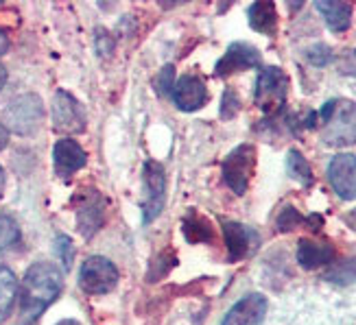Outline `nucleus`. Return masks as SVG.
I'll list each match as a JSON object with an SVG mask.
<instances>
[{
  "label": "nucleus",
  "instance_id": "8",
  "mask_svg": "<svg viewBox=\"0 0 356 325\" xmlns=\"http://www.w3.org/2000/svg\"><path fill=\"white\" fill-rule=\"evenodd\" d=\"M53 125L57 131L64 133H79L86 127V116L81 112V105L64 90H59L53 99Z\"/></svg>",
  "mask_w": 356,
  "mask_h": 325
},
{
  "label": "nucleus",
  "instance_id": "29",
  "mask_svg": "<svg viewBox=\"0 0 356 325\" xmlns=\"http://www.w3.org/2000/svg\"><path fill=\"white\" fill-rule=\"evenodd\" d=\"M9 142V129L5 125H0V151H3Z\"/></svg>",
  "mask_w": 356,
  "mask_h": 325
},
{
  "label": "nucleus",
  "instance_id": "23",
  "mask_svg": "<svg viewBox=\"0 0 356 325\" xmlns=\"http://www.w3.org/2000/svg\"><path fill=\"white\" fill-rule=\"evenodd\" d=\"M20 240V227L11 216L0 214V256L9 251L11 247Z\"/></svg>",
  "mask_w": 356,
  "mask_h": 325
},
{
  "label": "nucleus",
  "instance_id": "6",
  "mask_svg": "<svg viewBox=\"0 0 356 325\" xmlns=\"http://www.w3.org/2000/svg\"><path fill=\"white\" fill-rule=\"evenodd\" d=\"M118 284V271L103 256L88 258L79 271V286L88 295H105Z\"/></svg>",
  "mask_w": 356,
  "mask_h": 325
},
{
  "label": "nucleus",
  "instance_id": "5",
  "mask_svg": "<svg viewBox=\"0 0 356 325\" xmlns=\"http://www.w3.org/2000/svg\"><path fill=\"white\" fill-rule=\"evenodd\" d=\"M256 170V149L252 144H241L223 162V179L236 194H245L250 188Z\"/></svg>",
  "mask_w": 356,
  "mask_h": 325
},
{
  "label": "nucleus",
  "instance_id": "30",
  "mask_svg": "<svg viewBox=\"0 0 356 325\" xmlns=\"http://www.w3.org/2000/svg\"><path fill=\"white\" fill-rule=\"evenodd\" d=\"M7 46H9V40H7V35L3 33V31H0V55H5Z\"/></svg>",
  "mask_w": 356,
  "mask_h": 325
},
{
  "label": "nucleus",
  "instance_id": "26",
  "mask_svg": "<svg viewBox=\"0 0 356 325\" xmlns=\"http://www.w3.org/2000/svg\"><path fill=\"white\" fill-rule=\"evenodd\" d=\"M238 110H241V101L234 94V90H225L221 103V118H234Z\"/></svg>",
  "mask_w": 356,
  "mask_h": 325
},
{
  "label": "nucleus",
  "instance_id": "24",
  "mask_svg": "<svg viewBox=\"0 0 356 325\" xmlns=\"http://www.w3.org/2000/svg\"><path fill=\"white\" fill-rule=\"evenodd\" d=\"M306 219H302L300 212L296 208H284L280 212V216H277V229H280V231H291V229H296Z\"/></svg>",
  "mask_w": 356,
  "mask_h": 325
},
{
  "label": "nucleus",
  "instance_id": "3",
  "mask_svg": "<svg viewBox=\"0 0 356 325\" xmlns=\"http://www.w3.org/2000/svg\"><path fill=\"white\" fill-rule=\"evenodd\" d=\"M42 118H44L42 99L35 94H22L18 99H13L5 110V120L9 129L18 135L35 133L42 125Z\"/></svg>",
  "mask_w": 356,
  "mask_h": 325
},
{
  "label": "nucleus",
  "instance_id": "21",
  "mask_svg": "<svg viewBox=\"0 0 356 325\" xmlns=\"http://www.w3.org/2000/svg\"><path fill=\"white\" fill-rule=\"evenodd\" d=\"M286 166H289V173H291L293 179H298L302 185H313V181H315L313 170H311V166H308L306 158L302 156L300 151H291L289 153Z\"/></svg>",
  "mask_w": 356,
  "mask_h": 325
},
{
  "label": "nucleus",
  "instance_id": "32",
  "mask_svg": "<svg viewBox=\"0 0 356 325\" xmlns=\"http://www.w3.org/2000/svg\"><path fill=\"white\" fill-rule=\"evenodd\" d=\"M5 192V173H3V168H0V197H3Z\"/></svg>",
  "mask_w": 356,
  "mask_h": 325
},
{
  "label": "nucleus",
  "instance_id": "10",
  "mask_svg": "<svg viewBox=\"0 0 356 325\" xmlns=\"http://www.w3.org/2000/svg\"><path fill=\"white\" fill-rule=\"evenodd\" d=\"M53 160H55V173L61 179H68L76 170H81L88 162L86 151L81 149L79 142L72 140V138H61V140H57L53 149Z\"/></svg>",
  "mask_w": 356,
  "mask_h": 325
},
{
  "label": "nucleus",
  "instance_id": "22",
  "mask_svg": "<svg viewBox=\"0 0 356 325\" xmlns=\"http://www.w3.org/2000/svg\"><path fill=\"white\" fill-rule=\"evenodd\" d=\"M184 236L191 242H210L212 240V227L208 225V221L191 214L188 219L184 221Z\"/></svg>",
  "mask_w": 356,
  "mask_h": 325
},
{
  "label": "nucleus",
  "instance_id": "7",
  "mask_svg": "<svg viewBox=\"0 0 356 325\" xmlns=\"http://www.w3.org/2000/svg\"><path fill=\"white\" fill-rule=\"evenodd\" d=\"M166 203V173L162 164H145V223L158 219Z\"/></svg>",
  "mask_w": 356,
  "mask_h": 325
},
{
  "label": "nucleus",
  "instance_id": "28",
  "mask_svg": "<svg viewBox=\"0 0 356 325\" xmlns=\"http://www.w3.org/2000/svg\"><path fill=\"white\" fill-rule=\"evenodd\" d=\"M57 249H59V256L61 260H64V265L70 267V262H72V244H70V238L68 236H59L57 238Z\"/></svg>",
  "mask_w": 356,
  "mask_h": 325
},
{
  "label": "nucleus",
  "instance_id": "19",
  "mask_svg": "<svg viewBox=\"0 0 356 325\" xmlns=\"http://www.w3.org/2000/svg\"><path fill=\"white\" fill-rule=\"evenodd\" d=\"M15 295H18V282H15V275L7 267H0V323H5L7 317L11 315Z\"/></svg>",
  "mask_w": 356,
  "mask_h": 325
},
{
  "label": "nucleus",
  "instance_id": "27",
  "mask_svg": "<svg viewBox=\"0 0 356 325\" xmlns=\"http://www.w3.org/2000/svg\"><path fill=\"white\" fill-rule=\"evenodd\" d=\"M339 70L343 74H350V76H356V49L352 51H346L339 59Z\"/></svg>",
  "mask_w": 356,
  "mask_h": 325
},
{
  "label": "nucleus",
  "instance_id": "14",
  "mask_svg": "<svg viewBox=\"0 0 356 325\" xmlns=\"http://www.w3.org/2000/svg\"><path fill=\"white\" fill-rule=\"evenodd\" d=\"M223 234H225L229 262H236L245 256H250L258 242L256 231L241 225V223H223Z\"/></svg>",
  "mask_w": 356,
  "mask_h": 325
},
{
  "label": "nucleus",
  "instance_id": "25",
  "mask_svg": "<svg viewBox=\"0 0 356 325\" xmlns=\"http://www.w3.org/2000/svg\"><path fill=\"white\" fill-rule=\"evenodd\" d=\"M306 57L315 66H326V64H330V61H332V51L328 49L326 44H317V46H313V49L306 53Z\"/></svg>",
  "mask_w": 356,
  "mask_h": 325
},
{
  "label": "nucleus",
  "instance_id": "9",
  "mask_svg": "<svg viewBox=\"0 0 356 325\" xmlns=\"http://www.w3.org/2000/svg\"><path fill=\"white\" fill-rule=\"evenodd\" d=\"M328 179L334 192L341 199H356V156L341 153V156L332 158L328 166Z\"/></svg>",
  "mask_w": 356,
  "mask_h": 325
},
{
  "label": "nucleus",
  "instance_id": "1",
  "mask_svg": "<svg viewBox=\"0 0 356 325\" xmlns=\"http://www.w3.org/2000/svg\"><path fill=\"white\" fill-rule=\"evenodd\" d=\"M61 292V273L51 262H35L24 273L20 288V312L26 321L38 319Z\"/></svg>",
  "mask_w": 356,
  "mask_h": 325
},
{
  "label": "nucleus",
  "instance_id": "20",
  "mask_svg": "<svg viewBox=\"0 0 356 325\" xmlns=\"http://www.w3.org/2000/svg\"><path fill=\"white\" fill-rule=\"evenodd\" d=\"M323 280H328L332 284L346 286V284H354L356 282V258H348L341 262H334V265L326 271Z\"/></svg>",
  "mask_w": 356,
  "mask_h": 325
},
{
  "label": "nucleus",
  "instance_id": "11",
  "mask_svg": "<svg viewBox=\"0 0 356 325\" xmlns=\"http://www.w3.org/2000/svg\"><path fill=\"white\" fill-rule=\"evenodd\" d=\"M267 315V299L254 292L229 308L221 325H260Z\"/></svg>",
  "mask_w": 356,
  "mask_h": 325
},
{
  "label": "nucleus",
  "instance_id": "17",
  "mask_svg": "<svg viewBox=\"0 0 356 325\" xmlns=\"http://www.w3.org/2000/svg\"><path fill=\"white\" fill-rule=\"evenodd\" d=\"M321 15L326 18V24L334 31V33H341L350 26L352 20V7L348 3H339V0H319L315 5Z\"/></svg>",
  "mask_w": 356,
  "mask_h": 325
},
{
  "label": "nucleus",
  "instance_id": "2",
  "mask_svg": "<svg viewBox=\"0 0 356 325\" xmlns=\"http://www.w3.org/2000/svg\"><path fill=\"white\" fill-rule=\"evenodd\" d=\"M321 140L330 147L356 142V103L330 101L321 110Z\"/></svg>",
  "mask_w": 356,
  "mask_h": 325
},
{
  "label": "nucleus",
  "instance_id": "13",
  "mask_svg": "<svg viewBox=\"0 0 356 325\" xmlns=\"http://www.w3.org/2000/svg\"><path fill=\"white\" fill-rule=\"evenodd\" d=\"M260 66V53L250 44H232L221 57V61L216 64V74L225 76L232 72H241L247 68Z\"/></svg>",
  "mask_w": 356,
  "mask_h": 325
},
{
  "label": "nucleus",
  "instance_id": "31",
  "mask_svg": "<svg viewBox=\"0 0 356 325\" xmlns=\"http://www.w3.org/2000/svg\"><path fill=\"white\" fill-rule=\"evenodd\" d=\"M346 221H348V225L356 231V210H354V212H350V214L346 216Z\"/></svg>",
  "mask_w": 356,
  "mask_h": 325
},
{
  "label": "nucleus",
  "instance_id": "4",
  "mask_svg": "<svg viewBox=\"0 0 356 325\" xmlns=\"http://www.w3.org/2000/svg\"><path fill=\"white\" fill-rule=\"evenodd\" d=\"M289 76L280 68H265L256 83V105L265 114H275L286 103Z\"/></svg>",
  "mask_w": 356,
  "mask_h": 325
},
{
  "label": "nucleus",
  "instance_id": "12",
  "mask_svg": "<svg viewBox=\"0 0 356 325\" xmlns=\"http://www.w3.org/2000/svg\"><path fill=\"white\" fill-rule=\"evenodd\" d=\"M173 101L181 112H195L208 101L206 83L195 74H186L173 88Z\"/></svg>",
  "mask_w": 356,
  "mask_h": 325
},
{
  "label": "nucleus",
  "instance_id": "16",
  "mask_svg": "<svg viewBox=\"0 0 356 325\" xmlns=\"http://www.w3.org/2000/svg\"><path fill=\"white\" fill-rule=\"evenodd\" d=\"M76 221H79V231L86 238H90L101 227V223H103V206H101V197L99 194H92L90 199L83 201L79 212H76Z\"/></svg>",
  "mask_w": 356,
  "mask_h": 325
},
{
  "label": "nucleus",
  "instance_id": "15",
  "mask_svg": "<svg viewBox=\"0 0 356 325\" xmlns=\"http://www.w3.org/2000/svg\"><path fill=\"white\" fill-rule=\"evenodd\" d=\"M332 258H334V249L328 242L300 240L298 262L304 269H317V267H323V265H330Z\"/></svg>",
  "mask_w": 356,
  "mask_h": 325
},
{
  "label": "nucleus",
  "instance_id": "18",
  "mask_svg": "<svg viewBox=\"0 0 356 325\" xmlns=\"http://www.w3.org/2000/svg\"><path fill=\"white\" fill-rule=\"evenodd\" d=\"M250 24L254 31L262 35H273L275 33V26H277V11L273 3H254L250 7Z\"/></svg>",
  "mask_w": 356,
  "mask_h": 325
}]
</instances>
